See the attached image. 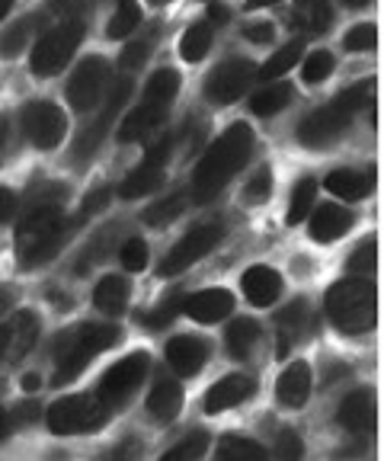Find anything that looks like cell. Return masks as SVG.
I'll return each mask as SVG.
<instances>
[{
  "mask_svg": "<svg viewBox=\"0 0 384 461\" xmlns=\"http://www.w3.org/2000/svg\"><path fill=\"white\" fill-rule=\"evenodd\" d=\"M254 151V129L244 122L228 125L218 141L209 144V151L202 154L196 173H192V202L209 205L211 199H218V193L228 186L240 173V167L246 164Z\"/></svg>",
  "mask_w": 384,
  "mask_h": 461,
  "instance_id": "cell-1",
  "label": "cell"
},
{
  "mask_svg": "<svg viewBox=\"0 0 384 461\" xmlns=\"http://www.w3.org/2000/svg\"><path fill=\"white\" fill-rule=\"evenodd\" d=\"M67 238V224L58 202H32V209L22 215L16 230V257L22 269L45 267L61 250Z\"/></svg>",
  "mask_w": 384,
  "mask_h": 461,
  "instance_id": "cell-2",
  "label": "cell"
},
{
  "mask_svg": "<svg viewBox=\"0 0 384 461\" xmlns=\"http://www.w3.org/2000/svg\"><path fill=\"white\" fill-rule=\"evenodd\" d=\"M116 343H122V330L112 324H80L74 330H67L58 339V346H55V375H51V384L55 388L71 384L96 356L112 349Z\"/></svg>",
  "mask_w": 384,
  "mask_h": 461,
  "instance_id": "cell-3",
  "label": "cell"
},
{
  "mask_svg": "<svg viewBox=\"0 0 384 461\" xmlns=\"http://www.w3.org/2000/svg\"><path fill=\"white\" fill-rule=\"evenodd\" d=\"M324 311H326V317H330V324L340 333H346V337H362L378 321L375 285H371L365 276L336 282V285H330V292H326Z\"/></svg>",
  "mask_w": 384,
  "mask_h": 461,
  "instance_id": "cell-4",
  "label": "cell"
},
{
  "mask_svg": "<svg viewBox=\"0 0 384 461\" xmlns=\"http://www.w3.org/2000/svg\"><path fill=\"white\" fill-rule=\"evenodd\" d=\"M180 94V74L170 71V68H160L147 77L145 86V96L129 115H125V122L119 125V141L122 144H135V141H145L147 135L164 125L170 113V103L176 100Z\"/></svg>",
  "mask_w": 384,
  "mask_h": 461,
  "instance_id": "cell-5",
  "label": "cell"
},
{
  "mask_svg": "<svg viewBox=\"0 0 384 461\" xmlns=\"http://www.w3.org/2000/svg\"><path fill=\"white\" fill-rule=\"evenodd\" d=\"M112 417L106 403L96 394H71L55 401L45 411V423L55 436H80V432H96Z\"/></svg>",
  "mask_w": 384,
  "mask_h": 461,
  "instance_id": "cell-6",
  "label": "cell"
},
{
  "mask_svg": "<svg viewBox=\"0 0 384 461\" xmlns=\"http://www.w3.org/2000/svg\"><path fill=\"white\" fill-rule=\"evenodd\" d=\"M80 42H84V20H65L61 26L49 29L32 49V74L36 77H55L58 71H65V65L74 58Z\"/></svg>",
  "mask_w": 384,
  "mask_h": 461,
  "instance_id": "cell-7",
  "label": "cell"
},
{
  "mask_svg": "<svg viewBox=\"0 0 384 461\" xmlns=\"http://www.w3.org/2000/svg\"><path fill=\"white\" fill-rule=\"evenodd\" d=\"M147 368H151V356H147V353H131V356H125L122 362H116V366L109 368V372L100 378L96 397H100V401L106 403L109 411H119V407H122V403L141 388Z\"/></svg>",
  "mask_w": 384,
  "mask_h": 461,
  "instance_id": "cell-8",
  "label": "cell"
},
{
  "mask_svg": "<svg viewBox=\"0 0 384 461\" xmlns=\"http://www.w3.org/2000/svg\"><path fill=\"white\" fill-rule=\"evenodd\" d=\"M221 238H225V228H221V224H215V221H211V224H199V228H192L189 234H183V238L176 240L174 247H170V253L164 257V263H160L157 273L164 276V279L186 273L192 263H199L202 257H209Z\"/></svg>",
  "mask_w": 384,
  "mask_h": 461,
  "instance_id": "cell-9",
  "label": "cell"
},
{
  "mask_svg": "<svg viewBox=\"0 0 384 461\" xmlns=\"http://www.w3.org/2000/svg\"><path fill=\"white\" fill-rule=\"evenodd\" d=\"M353 109L336 96L334 103H326V106L314 109L301 119L298 125V141L305 144V148H326V144H334L343 131L349 129L353 122Z\"/></svg>",
  "mask_w": 384,
  "mask_h": 461,
  "instance_id": "cell-10",
  "label": "cell"
},
{
  "mask_svg": "<svg viewBox=\"0 0 384 461\" xmlns=\"http://www.w3.org/2000/svg\"><path fill=\"white\" fill-rule=\"evenodd\" d=\"M170 151H174V138L170 135L157 138V141L147 148L145 158H141V164L122 180L119 195H122V199H141V195L154 193V189L160 186V180H164V167H167V160H170Z\"/></svg>",
  "mask_w": 384,
  "mask_h": 461,
  "instance_id": "cell-11",
  "label": "cell"
},
{
  "mask_svg": "<svg viewBox=\"0 0 384 461\" xmlns=\"http://www.w3.org/2000/svg\"><path fill=\"white\" fill-rule=\"evenodd\" d=\"M22 131L39 151H51V148H58L65 141L67 119L61 113V106H55L49 100H36L22 109Z\"/></svg>",
  "mask_w": 384,
  "mask_h": 461,
  "instance_id": "cell-12",
  "label": "cell"
},
{
  "mask_svg": "<svg viewBox=\"0 0 384 461\" xmlns=\"http://www.w3.org/2000/svg\"><path fill=\"white\" fill-rule=\"evenodd\" d=\"M256 80V68L250 65V61H240V58H234V61H225V65H218L215 71L209 74V80H205V96H209V103H215V106H231V103H237L240 96L246 94V86Z\"/></svg>",
  "mask_w": 384,
  "mask_h": 461,
  "instance_id": "cell-13",
  "label": "cell"
},
{
  "mask_svg": "<svg viewBox=\"0 0 384 461\" xmlns=\"http://www.w3.org/2000/svg\"><path fill=\"white\" fill-rule=\"evenodd\" d=\"M106 84H109V61L106 58H87V61H80L77 71L67 80V103L77 113H90L100 103Z\"/></svg>",
  "mask_w": 384,
  "mask_h": 461,
  "instance_id": "cell-14",
  "label": "cell"
},
{
  "mask_svg": "<svg viewBox=\"0 0 384 461\" xmlns=\"http://www.w3.org/2000/svg\"><path fill=\"white\" fill-rule=\"evenodd\" d=\"M129 96H131V80L122 77L116 86H112V94H109V100H106V106H103V113L96 115V122L90 125L87 131H80L77 144H74V154H77L80 160L94 158L96 148L103 144V138L109 135V129H112V122H116V115L122 113V106L129 103Z\"/></svg>",
  "mask_w": 384,
  "mask_h": 461,
  "instance_id": "cell-15",
  "label": "cell"
},
{
  "mask_svg": "<svg viewBox=\"0 0 384 461\" xmlns=\"http://www.w3.org/2000/svg\"><path fill=\"white\" fill-rule=\"evenodd\" d=\"M311 327H314V314L305 298L285 304L276 314V353L285 359V356L305 339V333H311Z\"/></svg>",
  "mask_w": 384,
  "mask_h": 461,
  "instance_id": "cell-16",
  "label": "cell"
},
{
  "mask_svg": "<svg viewBox=\"0 0 384 461\" xmlns=\"http://www.w3.org/2000/svg\"><path fill=\"white\" fill-rule=\"evenodd\" d=\"M256 394V378L254 375H225L218 384H211L205 394L202 407L205 413H225L231 407H240L244 401Z\"/></svg>",
  "mask_w": 384,
  "mask_h": 461,
  "instance_id": "cell-17",
  "label": "cell"
},
{
  "mask_svg": "<svg viewBox=\"0 0 384 461\" xmlns=\"http://www.w3.org/2000/svg\"><path fill=\"white\" fill-rule=\"evenodd\" d=\"M340 426L355 436V439H369L371 429H375V401H371L369 391H353V394L343 397L340 403V413H336Z\"/></svg>",
  "mask_w": 384,
  "mask_h": 461,
  "instance_id": "cell-18",
  "label": "cell"
},
{
  "mask_svg": "<svg viewBox=\"0 0 384 461\" xmlns=\"http://www.w3.org/2000/svg\"><path fill=\"white\" fill-rule=\"evenodd\" d=\"M231 311H234V295L228 288H205V292L183 298V314H189L196 324H218Z\"/></svg>",
  "mask_w": 384,
  "mask_h": 461,
  "instance_id": "cell-19",
  "label": "cell"
},
{
  "mask_svg": "<svg viewBox=\"0 0 384 461\" xmlns=\"http://www.w3.org/2000/svg\"><path fill=\"white\" fill-rule=\"evenodd\" d=\"M311 388H314V375H311V366L308 362H291V366H285V372L279 375L276 382V397L282 407H291V411H298V407H305L308 397H311Z\"/></svg>",
  "mask_w": 384,
  "mask_h": 461,
  "instance_id": "cell-20",
  "label": "cell"
},
{
  "mask_svg": "<svg viewBox=\"0 0 384 461\" xmlns=\"http://www.w3.org/2000/svg\"><path fill=\"white\" fill-rule=\"evenodd\" d=\"M167 362L176 375L192 378V375L202 372L205 362H209V346L199 337H174L167 343Z\"/></svg>",
  "mask_w": 384,
  "mask_h": 461,
  "instance_id": "cell-21",
  "label": "cell"
},
{
  "mask_svg": "<svg viewBox=\"0 0 384 461\" xmlns=\"http://www.w3.org/2000/svg\"><path fill=\"white\" fill-rule=\"evenodd\" d=\"M240 285H244L246 302L254 304V308H269L282 295V276L269 267H250L244 273V279H240Z\"/></svg>",
  "mask_w": 384,
  "mask_h": 461,
  "instance_id": "cell-22",
  "label": "cell"
},
{
  "mask_svg": "<svg viewBox=\"0 0 384 461\" xmlns=\"http://www.w3.org/2000/svg\"><path fill=\"white\" fill-rule=\"evenodd\" d=\"M353 221H355L353 212L343 209V205H320L311 218V240H317V244H334V240H340L343 234L353 228Z\"/></svg>",
  "mask_w": 384,
  "mask_h": 461,
  "instance_id": "cell-23",
  "label": "cell"
},
{
  "mask_svg": "<svg viewBox=\"0 0 384 461\" xmlns=\"http://www.w3.org/2000/svg\"><path fill=\"white\" fill-rule=\"evenodd\" d=\"M334 26V7L330 0H295L291 10V29H301L305 36H320Z\"/></svg>",
  "mask_w": 384,
  "mask_h": 461,
  "instance_id": "cell-24",
  "label": "cell"
},
{
  "mask_svg": "<svg viewBox=\"0 0 384 461\" xmlns=\"http://www.w3.org/2000/svg\"><path fill=\"white\" fill-rule=\"evenodd\" d=\"M324 186L336 195V199H346V202H359L375 189V173H365V170H334L330 176L324 180Z\"/></svg>",
  "mask_w": 384,
  "mask_h": 461,
  "instance_id": "cell-25",
  "label": "cell"
},
{
  "mask_svg": "<svg viewBox=\"0 0 384 461\" xmlns=\"http://www.w3.org/2000/svg\"><path fill=\"white\" fill-rule=\"evenodd\" d=\"M39 339V321L30 311H16L13 321L7 324V356L13 362H20L22 356L30 353Z\"/></svg>",
  "mask_w": 384,
  "mask_h": 461,
  "instance_id": "cell-26",
  "label": "cell"
},
{
  "mask_svg": "<svg viewBox=\"0 0 384 461\" xmlns=\"http://www.w3.org/2000/svg\"><path fill=\"white\" fill-rule=\"evenodd\" d=\"M129 298H131V288L122 276H103L94 288V304L109 317H119L125 314L129 308Z\"/></svg>",
  "mask_w": 384,
  "mask_h": 461,
  "instance_id": "cell-27",
  "label": "cell"
},
{
  "mask_svg": "<svg viewBox=\"0 0 384 461\" xmlns=\"http://www.w3.org/2000/svg\"><path fill=\"white\" fill-rule=\"evenodd\" d=\"M183 411V388L176 382H160L147 394V413L157 423H174Z\"/></svg>",
  "mask_w": 384,
  "mask_h": 461,
  "instance_id": "cell-28",
  "label": "cell"
},
{
  "mask_svg": "<svg viewBox=\"0 0 384 461\" xmlns=\"http://www.w3.org/2000/svg\"><path fill=\"white\" fill-rule=\"evenodd\" d=\"M225 343H228V353L234 359H246V356L254 353L256 343H260V324L250 321V317H237L225 333Z\"/></svg>",
  "mask_w": 384,
  "mask_h": 461,
  "instance_id": "cell-29",
  "label": "cell"
},
{
  "mask_svg": "<svg viewBox=\"0 0 384 461\" xmlns=\"http://www.w3.org/2000/svg\"><path fill=\"white\" fill-rule=\"evenodd\" d=\"M215 461H269L266 448L246 436H225L215 448Z\"/></svg>",
  "mask_w": 384,
  "mask_h": 461,
  "instance_id": "cell-30",
  "label": "cell"
},
{
  "mask_svg": "<svg viewBox=\"0 0 384 461\" xmlns=\"http://www.w3.org/2000/svg\"><path fill=\"white\" fill-rule=\"evenodd\" d=\"M211 51V26L209 23H196V26H189L180 39V55L183 61L189 65H199L205 55Z\"/></svg>",
  "mask_w": 384,
  "mask_h": 461,
  "instance_id": "cell-31",
  "label": "cell"
},
{
  "mask_svg": "<svg viewBox=\"0 0 384 461\" xmlns=\"http://www.w3.org/2000/svg\"><path fill=\"white\" fill-rule=\"evenodd\" d=\"M36 23H39V16H26V20H20L10 29H4V32H0V58H7L10 61V58L20 55V51L30 45L32 32H36Z\"/></svg>",
  "mask_w": 384,
  "mask_h": 461,
  "instance_id": "cell-32",
  "label": "cell"
},
{
  "mask_svg": "<svg viewBox=\"0 0 384 461\" xmlns=\"http://www.w3.org/2000/svg\"><path fill=\"white\" fill-rule=\"evenodd\" d=\"M289 103H291V86L289 84H269V86H263L260 94H254L250 109H254L256 115H263V119H269V115L282 113Z\"/></svg>",
  "mask_w": 384,
  "mask_h": 461,
  "instance_id": "cell-33",
  "label": "cell"
},
{
  "mask_svg": "<svg viewBox=\"0 0 384 461\" xmlns=\"http://www.w3.org/2000/svg\"><path fill=\"white\" fill-rule=\"evenodd\" d=\"M138 23H141L138 0H116V14H112V20H109L106 36L109 39H125L138 29Z\"/></svg>",
  "mask_w": 384,
  "mask_h": 461,
  "instance_id": "cell-34",
  "label": "cell"
},
{
  "mask_svg": "<svg viewBox=\"0 0 384 461\" xmlns=\"http://www.w3.org/2000/svg\"><path fill=\"white\" fill-rule=\"evenodd\" d=\"M186 212V193H170L167 199L154 202V205H147L145 209V224H151V228H164V224L176 221V218Z\"/></svg>",
  "mask_w": 384,
  "mask_h": 461,
  "instance_id": "cell-35",
  "label": "cell"
},
{
  "mask_svg": "<svg viewBox=\"0 0 384 461\" xmlns=\"http://www.w3.org/2000/svg\"><path fill=\"white\" fill-rule=\"evenodd\" d=\"M314 199H317V180L305 176V180L295 186V193H291L289 215H285V221H289V224H301V221H305V218L311 215V209H314Z\"/></svg>",
  "mask_w": 384,
  "mask_h": 461,
  "instance_id": "cell-36",
  "label": "cell"
},
{
  "mask_svg": "<svg viewBox=\"0 0 384 461\" xmlns=\"http://www.w3.org/2000/svg\"><path fill=\"white\" fill-rule=\"evenodd\" d=\"M301 51H305V45L298 42H289V45H282V49L276 51V55L269 58L266 65H263V71H260V77L263 80H276V77H282V74H289L291 68L301 61Z\"/></svg>",
  "mask_w": 384,
  "mask_h": 461,
  "instance_id": "cell-37",
  "label": "cell"
},
{
  "mask_svg": "<svg viewBox=\"0 0 384 461\" xmlns=\"http://www.w3.org/2000/svg\"><path fill=\"white\" fill-rule=\"evenodd\" d=\"M205 448H209V432H192V436H186L183 442H176L170 452H164V458L160 461H199L205 455Z\"/></svg>",
  "mask_w": 384,
  "mask_h": 461,
  "instance_id": "cell-38",
  "label": "cell"
},
{
  "mask_svg": "<svg viewBox=\"0 0 384 461\" xmlns=\"http://www.w3.org/2000/svg\"><path fill=\"white\" fill-rule=\"evenodd\" d=\"M183 311V298L176 295H170V298H164V302L157 304L154 311H147L145 317H141V324L145 327H151V330H164V327H170L176 321V314Z\"/></svg>",
  "mask_w": 384,
  "mask_h": 461,
  "instance_id": "cell-39",
  "label": "cell"
},
{
  "mask_svg": "<svg viewBox=\"0 0 384 461\" xmlns=\"http://www.w3.org/2000/svg\"><path fill=\"white\" fill-rule=\"evenodd\" d=\"M334 55L330 51H314V55H308V61H305V68H301V77H305V84L308 86H317V84H324L330 74H334Z\"/></svg>",
  "mask_w": 384,
  "mask_h": 461,
  "instance_id": "cell-40",
  "label": "cell"
},
{
  "mask_svg": "<svg viewBox=\"0 0 384 461\" xmlns=\"http://www.w3.org/2000/svg\"><path fill=\"white\" fill-rule=\"evenodd\" d=\"M145 458V442L138 436H125L116 446H109L106 452H100L96 461H141Z\"/></svg>",
  "mask_w": 384,
  "mask_h": 461,
  "instance_id": "cell-41",
  "label": "cell"
},
{
  "mask_svg": "<svg viewBox=\"0 0 384 461\" xmlns=\"http://www.w3.org/2000/svg\"><path fill=\"white\" fill-rule=\"evenodd\" d=\"M272 458L276 461H301L305 458V442L295 429H282L276 436V446H272Z\"/></svg>",
  "mask_w": 384,
  "mask_h": 461,
  "instance_id": "cell-42",
  "label": "cell"
},
{
  "mask_svg": "<svg viewBox=\"0 0 384 461\" xmlns=\"http://www.w3.org/2000/svg\"><path fill=\"white\" fill-rule=\"evenodd\" d=\"M119 259H122V267L129 273H141L147 267V244L141 238H129L119 250Z\"/></svg>",
  "mask_w": 384,
  "mask_h": 461,
  "instance_id": "cell-43",
  "label": "cell"
},
{
  "mask_svg": "<svg viewBox=\"0 0 384 461\" xmlns=\"http://www.w3.org/2000/svg\"><path fill=\"white\" fill-rule=\"evenodd\" d=\"M151 51H154V32H147V36H141L138 42H131L122 51V68L125 71H138L147 58H151Z\"/></svg>",
  "mask_w": 384,
  "mask_h": 461,
  "instance_id": "cell-44",
  "label": "cell"
},
{
  "mask_svg": "<svg viewBox=\"0 0 384 461\" xmlns=\"http://www.w3.org/2000/svg\"><path fill=\"white\" fill-rule=\"evenodd\" d=\"M378 42V32L371 23H359V26H353L346 32V39H343V45H346V51H371Z\"/></svg>",
  "mask_w": 384,
  "mask_h": 461,
  "instance_id": "cell-45",
  "label": "cell"
},
{
  "mask_svg": "<svg viewBox=\"0 0 384 461\" xmlns=\"http://www.w3.org/2000/svg\"><path fill=\"white\" fill-rule=\"evenodd\" d=\"M269 193H272V170L260 167V170L254 173V180L246 183L244 195H246V202H263V199H269Z\"/></svg>",
  "mask_w": 384,
  "mask_h": 461,
  "instance_id": "cell-46",
  "label": "cell"
},
{
  "mask_svg": "<svg viewBox=\"0 0 384 461\" xmlns=\"http://www.w3.org/2000/svg\"><path fill=\"white\" fill-rule=\"evenodd\" d=\"M375 253H378L375 240H362V244L353 250V257H349V269H353V273L369 276L371 269H375Z\"/></svg>",
  "mask_w": 384,
  "mask_h": 461,
  "instance_id": "cell-47",
  "label": "cell"
},
{
  "mask_svg": "<svg viewBox=\"0 0 384 461\" xmlns=\"http://www.w3.org/2000/svg\"><path fill=\"white\" fill-rule=\"evenodd\" d=\"M49 7L65 20H84L96 7V0H49Z\"/></svg>",
  "mask_w": 384,
  "mask_h": 461,
  "instance_id": "cell-48",
  "label": "cell"
},
{
  "mask_svg": "<svg viewBox=\"0 0 384 461\" xmlns=\"http://www.w3.org/2000/svg\"><path fill=\"white\" fill-rule=\"evenodd\" d=\"M109 199H112V189L103 186V189H94V193L84 199V209H80V221H87L90 215H96V212H103L109 205Z\"/></svg>",
  "mask_w": 384,
  "mask_h": 461,
  "instance_id": "cell-49",
  "label": "cell"
},
{
  "mask_svg": "<svg viewBox=\"0 0 384 461\" xmlns=\"http://www.w3.org/2000/svg\"><path fill=\"white\" fill-rule=\"evenodd\" d=\"M244 39L254 45L272 42V26H269V23H250V26H244Z\"/></svg>",
  "mask_w": 384,
  "mask_h": 461,
  "instance_id": "cell-50",
  "label": "cell"
},
{
  "mask_svg": "<svg viewBox=\"0 0 384 461\" xmlns=\"http://www.w3.org/2000/svg\"><path fill=\"white\" fill-rule=\"evenodd\" d=\"M16 212V195L10 189H0V224H7Z\"/></svg>",
  "mask_w": 384,
  "mask_h": 461,
  "instance_id": "cell-51",
  "label": "cell"
},
{
  "mask_svg": "<svg viewBox=\"0 0 384 461\" xmlns=\"http://www.w3.org/2000/svg\"><path fill=\"white\" fill-rule=\"evenodd\" d=\"M39 417V407L36 403H20L13 411V423H32Z\"/></svg>",
  "mask_w": 384,
  "mask_h": 461,
  "instance_id": "cell-52",
  "label": "cell"
},
{
  "mask_svg": "<svg viewBox=\"0 0 384 461\" xmlns=\"http://www.w3.org/2000/svg\"><path fill=\"white\" fill-rule=\"evenodd\" d=\"M228 20H231V10H228L225 4H211V10H209V26H211V23L225 26Z\"/></svg>",
  "mask_w": 384,
  "mask_h": 461,
  "instance_id": "cell-53",
  "label": "cell"
},
{
  "mask_svg": "<svg viewBox=\"0 0 384 461\" xmlns=\"http://www.w3.org/2000/svg\"><path fill=\"white\" fill-rule=\"evenodd\" d=\"M7 436H10V413L0 407V442H7Z\"/></svg>",
  "mask_w": 384,
  "mask_h": 461,
  "instance_id": "cell-54",
  "label": "cell"
},
{
  "mask_svg": "<svg viewBox=\"0 0 384 461\" xmlns=\"http://www.w3.org/2000/svg\"><path fill=\"white\" fill-rule=\"evenodd\" d=\"M7 135H10V119L0 115V151H4V144H7Z\"/></svg>",
  "mask_w": 384,
  "mask_h": 461,
  "instance_id": "cell-55",
  "label": "cell"
},
{
  "mask_svg": "<svg viewBox=\"0 0 384 461\" xmlns=\"http://www.w3.org/2000/svg\"><path fill=\"white\" fill-rule=\"evenodd\" d=\"M22 388L39 391V388H42V378H39V375H26V378H22Z\"/></svg>",
  "mask_w": 384,
  "mask_h": 461,
  "instance_id": "cell-56",
  "label": "cell"
},
{
  "mask_svg": "<svg viewBox=\"0 0 384 461\" xmlns=\"http://www.w3.org/2000/svg\"><path fill=\"white\" fill-rule=\"evenodd\" d=\"M7 359V327H0V362Z\"/></svg>",
  "mask_w": 384,
  "mask_h": 461,
  "instance_id": "cell-57",
  "label": "cell"
},
{
  "mask_svg": "<svg viewBox=\"0 0 384 461\" xmlns=\"http://www.w3.org/2000/svg\"><path fill=\"white\" fill-rule=\"evenodd\" d=\"M272 4H279V0H246V7H250V10H260V7H272Z\"/></svg>",
  "mask_w": 384,
  "mask_h": 461,
  "instance_id": "cell-58",
  "label": "cell"
},
{
  "mask_svg": "<svg viewBox=\"0 0 384 461\" xmlns=\"http://www.w3.org/2000/svg\"><path fill=\"white\" fill-rule=\"evenodd\" d=\"M13 4H16V0H0V23L7 20V14L13 10Z\"/></svg>",
  "mask_w": 384,
  "mask_h": 461,
  "instance_id": "cell-59",
  "label": "cell"
},
{
  "mask_svg": "<svg viewBox=\"0 0 384 461\" xmlns=\"http://www.w3.org/2000/svg\"><path fill=\"white\" fill-rule=\"evenodd\" d=\"M343 4H346V7H353V10H365L371 0H343Z\"/></svg>",
  "mask_w": 384,
  "mask_h": 461,
  "instance_id": "cell-60",
  "label": "cell"
},
{
  "mask_svg": "<svg viewBox=\"0 0 384 461\" xmlns=\"http://www.w3.org/2000/svg\"><path fill=\"white\" fill-rule=\"evenodd\" d=\"M7 304H10V295L4 292V288H0V308H7Z\"/></svg>",
  "mask_w": 384,
  "mask_h": 461,
  "instance_id": "cell-61",
  "label": "cell"
},
{
  "mask_svg": "<svg viewBox=\"0 0 384 461\" xmlns=\"http://www.w3.org/2000/svg\"><path fill=\"white\" fill-rule=\"evenodd\" d=\"M154 7H164V4H170V0H151Z\"/></svg>",
  "mask_w": 384,
  "mask_h": 461,
  "instance_id": "cell-62",
  "label": "cell"
}]
</instances>
